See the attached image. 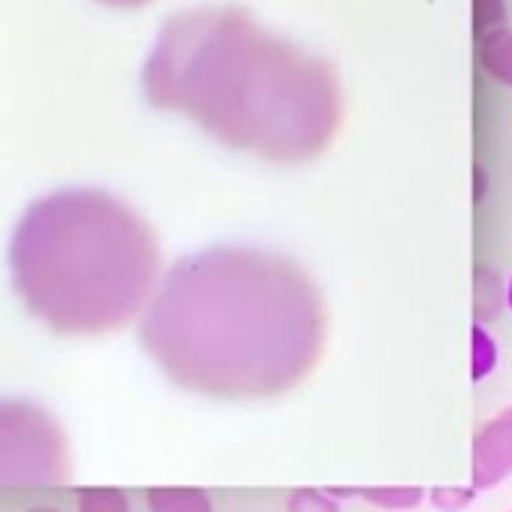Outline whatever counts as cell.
I'll list each match as a JSON object with an SVG mask.
<instances>
[{
  "instance_id": "11",
  "label": "cell",
  "mask_w": 512,
  "mask_h": 512,
  "mask_svg": "<svg viewBox=\"0 0 512 512\" xmlns=\"http://www.w3.org/2000/svg\"><path fill=\"white\" fill-rule=\"evenodd\" d=\"M287 512H341L335 497H329L326 491H311V488H302V491H293L290 503H287Z\"/></svg>"
},
{
  "instance_id": "12",
  "label": "cell",
  "mask_w": 512,
  "mask_h": 512,
  "mask_svg": "<svg viewBox=\"0 0 512 512\" xmlns=\"http://www.w3.org/2000/svg\"><path fill=\"white\" fill-rule=\"evenodd\" d=\"M476 497V488H434L431 503L443 512H458Z\"/></svg>"
},
{
  "instance_id": "7",
  "label": "cell",
  "mask_w": 512,
  "mask_h": 512,
  "mask_svg": "<svg viewBox=\"0 0 512 512\" xmlns=\"http://www.w3.org/2000/svg\"><path fill=\"white\" fill-rule=\"evenodd\" d=\"M497 359H500V347H497L494 335L488 332V326L482 320H476L470 326V380L482 383L494 371Z\"/></svg>"
},
{
  "instance_id": "10",
  "label": "cell",
  "mask_w": 512,
  "mask_h": 512,
  "mask_svg": "<svg viewBox=\"0 0 512 512\" xmlns=\"http://www.w3.org/2000/svg\"><path fill=\"white\" fill-rule=\"evenodd\" d=\"M500 25H506V4H503V0H473L476 37L491 31V28H500Z\"/></svg>"
},
{
  "instance_id": "2",
  "label": "cell",
  "mask_w": 512,
  "mask_h": 512,
  "mask_svg": "<svg viewBox=\"0 0 512 512\" xmlns=\"http://www.w3.org/2000/svg\"><path fill=\"white\" fill-rule=\"evenodd\" d=\"M160 247L151 226L103 190L37 199L10 241V275L22 305L58 335H106L151 299Z\"/></svg>"
},
{
  "instance_id": "6",
  "label": "cell",
  "mask_w": 512,
  "mask_h": 512,
  "mask_svg": "<svg viewBox=\"0 0 512 512\" xmlns=\"http://www.w3.org/2000/svg\"><path fill=\"white\" fill-rule=\"evenodd\" d=\"M148 509L151 512H214L208 494L196 488H151Z\"/></svg>"
},
{
  "instance_id": "14",
  "label": "cell",
  "mask_w": 512,
  "mask_h": 512,
  "mask_svg": "<svg viewBox=\"0 0 512 512\" xmlns=\"http://www.w3.org/2000/svg\"><path fill=\"white\" fill-rule=\"evenodd\" d=\"M31 512H58V509H49V506H40V509H31Z\"/></svg>"
},
{
  "instance_id": "9",
  "label": "cell",
  "mask_w": 512,
  "mask_h": 512,
  "mask_svg": "<svg viewBox=\"0 0 512 512\" xmlns=\"http://www.w3.org/2000/svg\"><path fill=\"white\" fill-rule=\"evenodd\" d=\"M362 494L374 506H383V509H392V512L413 509V506H419L425 500L422 488H365Z\"/></svg>"
},
{
  "instance_id": "5",
  "label": "cell",
  "mask_w": 512,
  "mask_h": 512,
  "mask_svg": "<svg viewBox=\"0 0 512 512\" xmlns=\"http://www.w3.org/2000/svg\"><path fill=\"white\" fill-rule=\"evenodd\" d=\"M479 64L491 79L512 88V31L506 25L479 34Z\"/></svg>"
},
{
  "instance_id": "3",
  "label": "cell",
  "mask_w": 512,
  "mask_h": 512,
  "mask_svg": "<svg viewBox=\"0 0 512 512\" xmlns=\"http://www.w3.org/2000/svg\"><path fill=\"white\" fill-rule=\"evenodd\" d=\"M70 443L58 419L25 398H0V485H61Z\"/></svg>"
},
{
  "instance_id": "4",
  "label": "cell",
  "mask_w": 512,
  "mask_h": 512,
  "mask_svg": "<svg viewBox=\"0 0 512 512\" xmlns=\"http://www.w3.org/2000/svg\"><path fill=\"white\" fill-rule=\"evenodd\" d=\"M512 476V407L491 419L473 440V488H491Z\"/></svg>"
},
{
  "instance_id": "1",
  "label": "cell",
  "mask_w": 512,
  "mask_h": 512,
  "mask_svg": "<svg viewBox=\"0 0 512 512\" xmlns=\"http://www.w3.org/2000/svg\"><path fill=\"white\" fill-rule=\"evenodd\" d=\"M326 332L323 293L296 260L223 244L169 269L148 299L139 344L193 395L266 401L314 374Z\"/></svg>"
},
{
  "instance_id": "13",
  "label": "cell",
  "mask_w": 512,
  "mask_h": 512,
  "mask_svg": "<svg viewBox=\"0 0 512 512\" xmlns=\"http://www.w3.org/2000/svg\"><path fill=\"white\" fill-rule=\"evenodd\" d=\"M503 305L512 311V275H509V281H506V290H503Z\"/></svg>"
},
{
  "instance_id": "8",
  "label": "cell",
  "mask_w": 512,
  "mask_h": 512,
  "mask_svg": "<svg viewBox=\"0 0 512 512\" xmlns=\"http://www.w3.org/2000/svg\"><path fill=\"white\" fill-rule=\"evenodd\" d=\"M76 512H133L130 500L118 488H85L76 497Z\"/></svg>"
}]
</instances>
